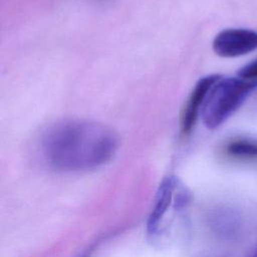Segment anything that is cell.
I'll return each instance as SVG.
<instances>
[{
	"label": "cell",
	"instance_id": "obj_1",
	"mask_svg": "<svg viewBox=\"0 0 257 257\" xmlns=\"http://www.w3.org/2000/svg\"><path fill=\"white\" fill-rule=\"evenodd\" d=\"M108 126L86 119H63L46 128L41 148L47 162L60 171H86L107 163L117 149Z\"/></svg>",
	"mask_w": 257,
	"mask_h": 257
},
{
	"label": "cell",
	"instance_id": "obj_2",
	"mask_svg": "<svg viewBox=\"0 0 257 257\" xmlns=\"http://www.w3.org/2000/svg\"><path fill=\"white\" fill-rule=\"evenodd\" d=\"M256 85L257 80L241 77L218 79L209 90L201 109L204 124L211 130L221 125L238 109Z\"/></svg>",
	"mask_w": 257,
	"mask_h": 257
},
{
	"label": "cell",
	"instance_id": "obj_3",
	"mask_svg": "<svg viewBox=\"0 0 257 257\" xmlns=\"http://www.w3.org/2000/svg\"><path fill=\"white\" fill-rule=\"evenodd\" d=\"M257 49V32L231 28L218 33L213 41L214 52L221 57H237Z\"/></svg>",
	"mask_w": 257,
	"mask_h": 257
},
{
	"label": "cell",
	"instance_id": "obj_4",
	"mask_svg": "<svg viewBox=\"0 0 257 257\" xmlns=\"http://www.w3.org/2000/svg\"><path fill=\"white\" fill-rule=\"evenodd\" d=\"M220 78V75L217 74L207 75L195 84L181 113L180 125L182 134L187 135L192 131L209 90Z\"/></svg>",
	"mask_w": 257,
	"mask_h": 257
},
{
	"label": "cell",
	"instance_id": "obj_5",
	"mask_svg": "<svg viewBox=\"0 0 257 257\" xmlns=\"http://www.w3.org/2000/svg\"><path fill=\"white\" fill-rule=\"evenodd\" d=\"M178 185L179 181L175 177H167L161 183L157 192L154 208L148 220L147 227L150 234H155L158 231L160 223L162 222V219L167 213L170 205L175 202L173 199H175Z\"/></svg>",
	"mask_w": 257,
	"mask_h": 257
},
{
	"label": "cell",
	"instance_id": "obj_6",
	"mask_svg": "<svg viewBox=\"0 0 257 257\" xmlns=\"http://www.w3.org/2000/svg\"><path fill=\"white\" fill-rule=\"evenodd\" d=\"M226 151L235 158H257V143L248 140H236L231 142Z\"/></svg>",
	"mask_w": 257,
	"mask_h": 257
},
{
	"label": "cell",
	"instance_id": "obj_7",
	"mask_svg": "<svg viewBox=\"0 0 257 257\" xmlns=\"http://www.w3.org/2000/svg\"><path fill=\"white\" fill-rule=\"evenodd\" d=\"M238 75H239V77L246 79V80L256 79L257 78V59H255L254 61L243 66L238 71Z\"/></svg>",
	"mask_w": 257,
	"mask_h": 257
},
{
	"label": "cell",
	"instance_id": "obj_8",
	"mask_svg": "<svg viewBox=\"0 0 257 257\" xmlns=\"http://www.w3.org/2000/svg\"><path fill=\"white\" fill-rule=\"evenodd\" d=\"M252 257H257V248H256V250H255V252H254V254L252 255Z\"/></svg>",
	"mask_w": 257,
	"mask_h": 257
}]
</instances>
